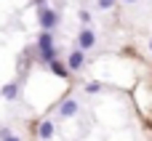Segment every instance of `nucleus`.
<instances>
[{"mask_svg": "<svg viewBox=\"0 0 152 141\" xmlns=\"http://www.w3.org/2000/svg\"><path fill=\"white\" fill-rule=\"evenodd\" d=\"M37 21H40V29L43 32H53L56 24H59V11H53L51 5L48 8H40L37 11Z\"/></svg>", "mask_w": 152, "mask_h": 141, "instance_id": "nucleus-1", "label": "nucleus"}, {"mask_svg": "<svg viewBox=\"0 0 152 141\" xmlns=\"http://www.w3.org/2000/svg\"><path fill=\"white\" fill-rule=\"evenodd\" d=\"M80 51H91L94 45H96V32L91 29V27H83L80 32H77V43H75Z\"/></svg>", "mask_w": 152, "mask_h": 141, "instance_id": "nucleus-2", "label": "nucleus"}, {"mask_svg": "<svg viewBox=\"0 0 152 141\" xmlns=\"http://www.w3.org/2000/svg\"><path fill=\"white\" fill-rule=\"evenodd\" d=\"M80 112V104H77V99H64L61 104H59V109H56V115L61 117V120H69V117H75Z\"/></svg>", "mask_w": 152, "mask_h": 141, "instance_id": "nucleus-3", "label": "nucleus"}, {"mask_svg": "<svg viewBox=\"0 0 152 141\" xmlns=\"http://www.w3.org/2000/svg\"><path fill=\"white\" fill-rule=\"evenodd\" d=\"M67 67H69V72H80V69L86 67V51L72 48L69 56H67Z\"/></svg>", "mask_w": 152, "mask_h": 141, "instance_id": "nucleus-4", "label": "nucleus"}, {"mask_svg": "<svg viewBox=\"0 0 152 141\" xmlns=\"http://www.w3.org/2000/svg\"><path fill=\"white\" fill-rule=\"evenodd\" d=\"M53 133H56V128H53L51 120H43V123L37 125V139H40V141H51V139H53Z\"/></svg>", "mask_w": 152, "mask_h": 141, "instance_id": "nucleus-5", "label": "nucleus"}, {"mask_svg": "<svg viewBox=\"0 0 152 141\" xmlns=\"http://www.w3.org/2000/svg\"><path fill=\"white\" fill-rule=\"evenodd\" d=\"M53 32H43L40 29V37H37V51H53Z\"/></svg>", "mask_w": 152, "mask_h": 141, "instance_id": "nucleus-6", "label": "nucleus"}, {"mask_svg": "<svg viewBox=\"0 0 152 141\" xmlns=\"http://www.w3.org/2000/svg\"><path fill=\"white\" fill-rule=\"evenodd\" d=\"M16 96H19V85H16V83H5V88H3V99L13 101Z\"/></svg>", "mask_w": 152, "mask_h": 141, "instance_id": "nucleus-7", "label": "nucleus"}, {"mask_svg": "<svg viewBox=\"0 0 152 141\" xmlns=\"http://www.w3.org/2000/svg\"><path fill=\"white\" fill-rule=\"evenodd\" d=\"M51 72L59 75V77H69V67H64L61 61H53V64H51Z\"/></svg>", "mask_w": 152, "mask_h": 141, "instance_id": "nucleus-8", "label": "nucleus"}, {"mask_svg": "<svg viewBox=\"0 0 152 141\" xmlns=\"http://www.w3.org/2000/svg\"><path fill=\"white\" fill-rule=\"evenodd\" d=\"M77 19H80V21H83V27H88V24H91V19H94V16H91V11H88V8H80V11H77Z\"/></svg>", "mask_w": 152, "mask_h": 141, "instance_id": "nucleus-9", "label": "nucleus"}, {"mask_svg": "<svg viewBox=\"0 0 152 141\" xmlns=\"http://www.w3.org/2000/svg\"><path fill=\"white\" fill-rule=\"evenodd\" d=\"M0 139L3 141H21V136H13L11 128H3V131H0Z\"/></svg>", "mask_w": 152, "mask_h": 141, "instance_id": "nucleus-10", "label": "nucleus"}, {"mask_svg": "<svg viewBox=\"0 0 152 141\" xmlns=\"http://www.w3.org/2000/svg\"><path fill=\"white\" fill-rule=\"evenodd\" d=\"M83 88H86V93H99V91H102V83H96V80H91V83H86Z\"/></svg>", "mask_w": 152, "mask_h": 141, "instance_id": "nucleus-11", "label": "nucleus"}, {"mask_svg": "<svg viewBox=\"0 0 152 141\" xmlns=\"http://www.w3.org/2000/svg\"><path fill=\"white\" fill-rule=\"evenodd\" d=\"M115 3H118V0H96V8H102V11H110V8H115Z\"/></svg>", "mask_w": 152, "mask_h": 141, "instance_id": "nucleus-12", "label": "nucleus"}, {"mask_svg": "<svg viewBox=\"0 0 152 141\" xmlns=\"http://www.w3.org/2000/svg\"><path fill=\"white\" fill-rule=\"evenodd\" d=\"M32 5H35L37 11H40V8H48V3H45V0H32Z\"/></svg>", "mask_w": 152, "mask_h": 141, "instance_id": "nucleus-13", "label": "nucleus"}, {"mask_svg": "<svg viewBox=\"0 0 152 141\" xmlns=\"http://www.w3.org/2000/svg\"><path fill=\"white\" fill-rule=\"evenodd\" d=\"M120 3H139V0H120Z\"/></svg>", "mask_w": 152, "mask_h": 141, "instance_id": "nucleus-14", "label": "nucleus"}, {"mask_svg": "<svg viewBox=\"0 0 152 141\" xmlns=\"http://www.w3.org/2000/svg\"><path fill=\"white\" fill-rule=\"evenodd\" d=\"M150 51H152V40H150Z\"/></svg>", "mask_w": 152, "mask_h": 141, "instance_id": "nucleus-15", "label": "nucleus"}]
</instances>
